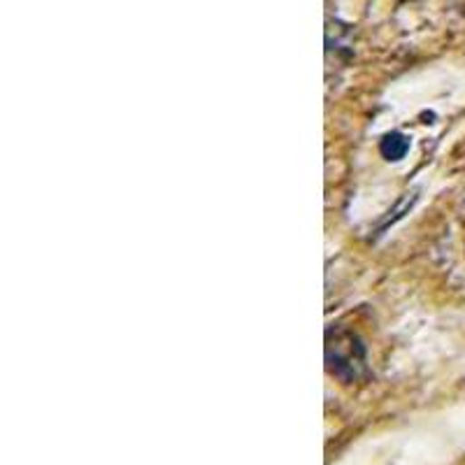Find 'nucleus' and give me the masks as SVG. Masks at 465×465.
Returning a JSON list of instances; mask_svg holds the SVG:
<instances>
[{
	"instance_id": "f257e3e1",
	"label": "nucleus",
	"mask_w": 465,
	"mask_h": 465,
	"mask_svg": "<svg viewBox=\"0 0 465 465\" xmlns=\"http://www.w3.org/2000/svg\"><path fill=\"white\" fill-rule=\"evenodd\" d=\"M328 372L342 381H356L365 372V347L361 338L342 326L326 331Z\"/></svg>"
},
{
	"instance_id": "f03ea898",
	"label": "nucleus",
	"mask_w": 465,
	"mask_h": 465,
	"mask_svg": "<svg viewBox=\"0 0 465 465\" xmlns=\"http://www.w3.org/2000/svg\"><path fill=\"white\" fill-rule=\"evenodd\" d=\"M380 152L386 161H401L410 152V140L402 133H389L380 144Z\"/></svg>"
}]
</instances>
